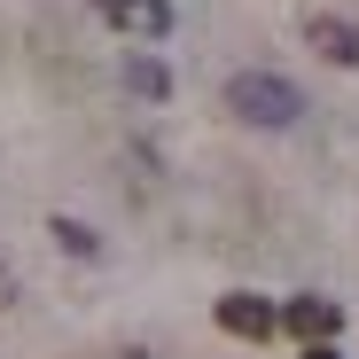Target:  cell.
Returning <instances> with one entry per match:
<instances>
[{
  "label": "cell",
  "instance_id": "obj_4",
  "mask_svg": "<svg viewBox=\"0 0 359 359\" xmlns=\"http://www.w3.org/2000/svg\"><path fill=\"white\" fill-rule=\"evenodd\" d=\"M281 328L305 336V344H328V336L344 328V305H336V297H289V305H281Z\"/></svg>",
  "mask_w": 359,
  "mask_h": 359
},
{
  "label": "cell",
  "instance_id": "obj_5",
  "mask_svg": "<svg viewBox=\"0 0 359 359\" xmlns=\"http://www.w3.org/2000/svg\"><path fill=\"white\" fill-rule=\"evenodd\" d=\"M305 39H313L320 63H359V32H351L344 16H313V24H305Z\"/></svg>",
  "mask_w": 359,
  "mask_h": 359
},
{
  "label": "cell",
  "instance_id": "obj_9",
  "mask_svg": "<svg viewBox=\"0 0 359 359\" xmlns=\"http://www.w3.org/2000/svg\"><path fill=\"white\" fill-rule=\"evenodd\" d=\"M126 359H149V351H126Z\"/></svg>",
  "mask_w": 359,
  "mask_h": 359
},
{
  "label": "cell",
  "instance_id": "obj_8",
  "mask_svg": "<svg viewBox=\"0 0 359 359\" xmlns=\"http://www.w3.org/2000/svg\"><path fill=\"white\" fill-rule=\"evenodd\" d=\"M305 359H344V351L336 344H305Z\"/></svg>",
  "mask_w": 359,
  "mask_h": 359
},
{
  "label": "cell",
  "instance_id": "obj_7",
  "mask_svg": "<svg viewBox=\"0 0 359 359\" xmlns=\"http://www.w3.org/2000/svg\"><path fill=\"white\" fill-rule=\"evenodd\" d=\"M47 234H55L71 258H94V250H102V243H94V226H79V219H47Z\"/></svg>",
  "mask_w": 359,
  "mask_h": 359
},
{
  "label": "cell",
  "instance_id": "obj_6",
  "mask_svg": "<svg viewBox=\"0 0 359 359\" xmlns=\"http://www.w3.org/2000/svg\"><path fill=\"white\" fill-rule=\"evenodd\" d=\"M126 86H133L141 102H164V94H172V71L156 63V55H133V63H126Z\"/></svg>",
  "mask_w": 359,
  "mask_h": 359
},
{
  "label": "cell",
  "instance_id": "obj_1",
  "mask_svg": "<svg viewBox=\"0 0 359 359\" xmlns=\"http://www.w3.org/2000/svg\"><path fill=\"white\" fill-rule=\"evenodd\" d=\"M226 109L243 117V126H258V133H289L297 117H305V94L289 79H273V71H234L226 79Z\"/></svg>",
  "mask_w": 359,
  "mask_h": 359
},
{
  "label": "cell",
  "instance_id": "obj_2",
  "mask_svg": "<svg viewBox=\"0 0 359 359\" xmlns=\"http://www.w3.org/2000/svg\"><path fill=\"white\" fill-rule=\"evenodd\" d=\"M219 328L243 336V344H266V336L281 328V305H266V297H250V289H234V297H219Z\"/></svg>",
  "mask_w": 359,
  "mask_h": 359
},
{
  "label": "cell",
  "instance_id": "obj_3",
  "mask_svg": "<svg viewBox=\"0 0 359 359\" xmlns=\"http://www.w3.org/2000/svg\"><path fill=\"white\" fill-rule=\"evenodd\" d=\"M102 24H117L126 39H164L172 32V0H94Z\"/></svg>",
  "mask_w": 359,
  "mask_h": 359
}]
</instances>
